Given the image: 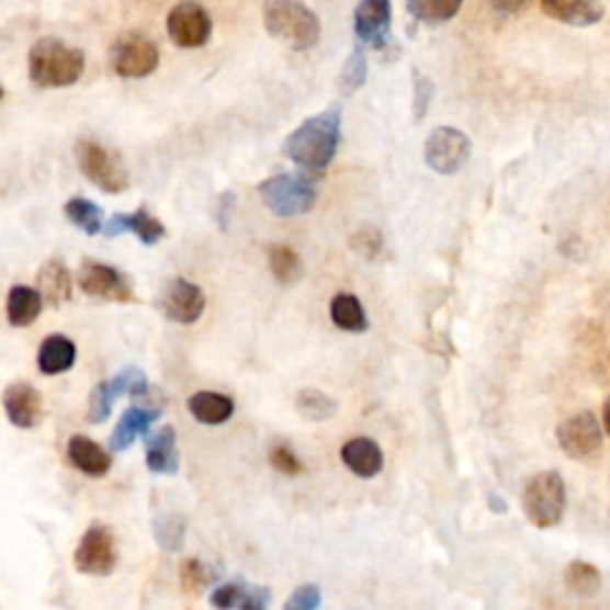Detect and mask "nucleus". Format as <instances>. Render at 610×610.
I'll return each instance as SVG.
<instances>
[{"instance_id": "33", "label": "nucleus", "mask_w": 610, "mask_h": 610, "mask_svg": "<svg viewBox=\"0 0 610 610\" xmlns=\"http://www.w3.org/2000/svg\"><path fill=\"white\" fill-rule=\"evenodd\" d=\"M152 534H156V542L162 551L177 553L184 546L187 522L177 512H165V516H158L156 522H152Z\"/></svg>"}, {"instance_id": "14", "label": "nucleus", "mask_w": 610, "mask_h": 610, "mask_svg": "<svg viewBox=\"0 0 610 610\" xmlns=\"http://www.w3.org/2000/svg\"><path fill=\"white\" fill-rule=\"evenodd\" d=\"M158 308L177 325H193L205 313V294L199 284L177 276L162 289Z\"/></svg>"}, {"instance_id": "29", "label": "nucleus", "mask_w": 610, "mask_h": 610, "mask_svg": "<svg viewBox=\"0 0 610 610\" xmlns=\"http://www.w3.org/2000/svg\"><path fill=\"white\" fill-rule=\"evenodd\" d=\"M563 581L567 591H573L575 596H585V599L596 596L603 587V577L599 573V567L585 561H573L567 565L563 573Z\"/></svg>"}, {"instance_id": "37", "label": "nucleus", "mask_w": 610, "mask_h": 610, "mask_svg": "<svg viewBox=\"0 0 610 610\" xmlns=\"http://www.w3.org/2000/svg\"><path fill=\"white\" fill-rule=\"evenodd\" d=\"M270 465L282 473L286 477H298L305 473V465L301 463V458L291 451V447L286 443H276V447L270 449Z\"/></svg>"}, {"instance_id": "44", "label": "nucleus", "mask_w": 610, "mask_h": 610, "mask_svg": "<svg viewBox=\"0 0 610 610\" xmlns=\"http://www.w3.org/2000/svg\"><path fill=\"white\" fill-rule=\"evenodd\" d=\"M489 506H492L494 510L498 508V512H506V510H508V506H506V504H504V501H501V498H498V496H496V501H494V498H492V504H489Z\"/></svg>"}, {"instance_id": "12", "label": "nucleus", "mask_w": 610, "mask_h": 610, "mask_svg": "<svg viewBox=\"0 0 610 610\" xmlns=\"http://www.w3.org/2000/svg\"><path fill=\"white\" fill-rule=\"evenodd\" d=\"M77 282L84 294L110 301V303H134V286L117 268L105 266L99 260H84L77 272Z\"/></svg>"}, {"instance_id": "11", "label": "nucleus", "mask_w": 610, "mask_h": 610, "mask_svg": "<svg viewBox=\"0 0 610 610\" xmlns=\"http://www.w3.org/2000/svg\"><path fill=\"white\" fill-rule=\"evenodd\" d=\"M470 138L453 127H439L427 136L425 162L437 174H455L470 160Z\"/></svg>"}, {"instance_id": "23", "label": "nucleus", "mask_w": 610, "mask_h": 610, "mask_svg": "<svg viewBox=\"0 0 610 610\" xmlns=\"http://www.w3.org/2000/svg\"><path fill=\"white\" fill-rule=\"evenodd\" d=\"M211 603L215 608H246V610H266L270 606V589L253 587L248 581H229L213 589Z\"/></svg>"}, {"instance_id": "27", "label": "nucleus", "mask_w": 610, "mask_h": 610, "mask_svg": "<svg viewBox=\"0 0 610 610\" xmlns=\"http://www.w3.org/2000/svg\"><path fill=\"white\" fill-rule=\"evenodd\" d=\"M189 413L203 425H225L234 415V400L225 394L199 392L189 398Z\"/></svg>"}, {"instance_id": "7", "label": "nucleus", "mask_w": 610, "mask_h": 610, "mask_svg": "<svg viewBox=\"0 0 610 610\" xmlns=\"http://www.w3.org/2000/svg\"><path fill=\"white\" fill-rule=\"evenodd\" d=\"M158 63L160 50L156 41L138 32L122 34L110 48V67L122 79H144L156 72Z\"/></svg>"}, {"instance_id": "40", "label": "nucleus", "mask_w": 610, "mask_h": 610, "mask_svg": "<svg viewBox=\"0 0 610 610\" xmlns=\"http://www.w3.org/2000/svg\"><path fill=\"white\" fill-rule=\"evenodd\" d=\"M323 603V591L317 585H303L298 587L291 599L284 603L286 610H315Z\"/></svg>"}, {"instance_id": "41", "label": "nucleus", "mask_w": 610, "mask_h": 610, "mask_svg": "<svg viewBox=\"0 0 610 610\" xmlns=\"http://www.w3.org/2000/svg\"><path fill=\"white\" fill-rule=\"evenodd\" d=\"M234 207H237V196H234L231 191H225L219 196V203H217V227L222 231H227L229 229V222H231V215H234Z\"/></svg>"}, {"instance_id": "13", "label": "nucleus", "mask_w": 610, "mask_h": 610, "mask_svg": "<svg viewBox=\"0 0 610 610\" xmlns=\"http://www.w3.org/2000/svg\"><path fill=\"white\" fill-rule=\"evenodd\" d=\"M213 20L196 3H179L168 15V36L179 48H201L211 41Z\"/></svg>"}, {"instance_id": "36", "label": "nucleus", "mask_w": 610, "mask_h": 610, "mask_svg": "<svg viewBox=\"0 0 610 610\" xmlns=\"http://www.w3.org/2000/svg\"><path fill=\"white\" fill-rule=\"evenodd\" d=\"M217 577L219 573H215L211 565L201 563L199 558H187L179 565V585H182L187 594H196L205 587H211Z\"/></svg>"}, {"instance_id": "10", "label": "nucleus", "mask_w": 610, "mask_h": 610, "mask_svg": "<svg viewBox=\"0 0 610 610\" xmlns=\"http://www.w3.org/2000/svg\"><path fill=\"white\" fill-rule=\"evenodd\" d=\"M558 443L573 461H591L603 449V429L594 413H577L558 425Z\"/></svg>"}, {"instance_id": "30", "label": "nucleus", "mask_w": 610, "mask_h": 610, "mask_svg": "<svg viewBox=\"0 0 610 610\" xmlns=\"http://www.w3.org/2000/svg\"><path fill=\"white\" fill-rule=\"evenodd\" d=\"M410 15L422 24L451 22L463 8V0H406Z\"/></svg>"}, {"instance_id": "43", "label": "nucleus", "mask_w": 610, "mask_h": 610, "mask_svg": "<svg viewBox=\"0 0 610 610\" xmlns=\"http://www.w3.org/2000/svg\"><path fill=\"white\" fill-rule=\"evenodd\" d=\"M603 425H606V432L610 434V398L606 400V406H603Z\"/></svg>"}, {"instance_id": "1", "label": "nucleus", "mask_w": 610, "mask_h": 610, "mask_svg": "<svg viewBox=\"0 0 610 610\" xmlns=\"http://www.w3.org/2000/svg\"><path fill=\"white\" fill-rule=\"evenodd\" d=\"M341 142V108L331 105L325 113L305 120L286 136L284 156L305 172H323L335 160Z\"/></svg>"}, {"instance_id": "15", "label": "nucleus", "mask_w": 610, "mask_h": 610, "mask_svg": "<svg viewBox=\"0 0 610 610\" xmlns=\"http://www.w3.org/2000/svg\"><path fill=\"white\" fill-rule=\"evenodd\" d=\"M353 30L360 44L384 50L392 38V0H360Z\"/></svg>"}, {"instance_id": "5", "label": "nucleus", "mask_w": 610, "mask_h": 610, "mask_svg": "<svg viewBox=\"0 0 610 610\" xmlns=\"http://www.w3.org/2000/svg\"><path fill=\"white\" fill-rule=\"evenodd\" d=\"M262 203L276 217L305 215L317 203V191L308 174H276L258 187Z\"/></svg>"}, {"instance_id": "3", "label": "nucleus", "mask_w": 610, "mask_h": 610, "mask_svg": "<svg viewBox=\"0 0 610 610\" xmlns=\"http://www.w3.org/2000/svg\"><path fill=\"white\" fill-rule=\"evenodd\" d=\"M262 24L272 38L282 41L291 50H310L320 41V18L303 0H266Z\"/></svg>"}, {"instance_id": "18", "label": "nucleus", "mask_w": 610, "mask_h": 610, "mask_svg": "<svg viewBox=\"0 0 610 610\" xmlns=\"http://www.w3.org/2000/svg\"><path fill=\"white\" fill-rule=\"evenodd\" d=\"M103 234L108 239H115L120 234H134V237L138 241H144L146 246H156L165 237V225L142 207V211H136L132 215L110 217L103 225Z\"/></svg>"}, {"instance_id": "19", "label": "nucleus", "mask_w": 610, "mask_h": 610, "mask_svg": "<svg viewBox=\"0 0 610 610\" xmlns=\"http://www.w3.org/2000/svg\"><path fill=\"white\" fill-rule=\"evenodd\" d=\"M542 10L546 18L567 26H591L606 15L601 0H542Z\"/></svg>"}, {"instance_id": "38", "label": "nucleus", "mask_w": 610, "mask_h": 610, "mask_svg": "<svg viewBox=\"0 0 610 610\" xmlns=\"http://www.w3.org/2000/svg\"><path fill=\"white\" fill-rule=\"evenodd\" d=\"M434 99V84L432 79L420 75L418 69L413 72V110H415V120H425L429 103Z\"/></svg>"}, {"instance_id": "42", "label": "nucleus", "mask_w": 610, "mask_h": 610, "mask_svg": "<svg viewBox=\"0 0 610 610\" xmlns=\"http://www.w3.org/2000/svg\"><path fill=\"white\" fill-rule=\"evenodd\" d=\"M532 0H489L492 10H496L498 15H522V12L530 8Z\"/></svg>"}, {"instance_id": "45", "label": "nucleus", "mask_w": 610, "mask_h": 610, "mask_svg": "<svg viewBox=\"0 0 610 610\" xmlns=\"http://www.w3.org/2000/svg\"><path fill=\"white\" fill-rule=\"evenodd\" d=\"M0 99H3V87H0Z\"/></svg>"}, {"instance_id": "22", "label": "nucleus", "mask_w": 610, "mask_h": 610, "mask_svg": "<svg viewBox=\"0 0 610 610\" xmlns=\"http://www.w3.org/2000/svg\"><path fill=\"white\" fill-rule=\"evenodd\" d=\"M67 458L79 473H84L87 477H103L113 467V455H110L103 447L91 441L89 437L75 434L67 443Z\"/></svg>"}, {"instance_id": "34", "label": "nucleus", "mask_w": 610, "mask_h": 610, "mask_svg": "<svg viewBox=\"0 0 610 610\" xmlns=\"http://www.w3.org/2000/svg\"><path fill=\"white\" fill-rule=\"evenodd\" d=\"M296 408L303 415L305 420L310 422H323L331 415L337 413V404L335 398L327 396L325 392H317V389H303L296 394Z\"/></svg>"}, {"instance_id": "32", "label": "nucleus", "mask_w": 610, "mask_h": 610, "mask_svg": "<svg viewBox=\"0 0 610 610\" xmlns=\"http://www.w3.org/2000/svg\"><path fill=\"white\" fill-rule=\"evenodd\" d=\"M65 215L67 219L72 222L77 229H81L89 237H95V234L103 231V211L99 205L89 199H72L65 203Z\"/></svg>"}, {"instance_id": "28", "label": "nucleus", "mask_w": 610, "mask_h": 610, "mask_svg": "<svg viewBox=\"0 0 610 610\" xmlns=\"http://www.w3.org/2000/svg\"><path fill=\"white\" fill-rule=\"evenodd\" d=\"M329 315H331V323L343 331H351V335H360V331L368 329V315L363 303H360L353 294H339L331 298Z\"/></svg>"}, {"instance_id": "17", "label": "nucleus", "mask_w": 610, "mask_h": 610, "mask_svg": "<svg viewBox=\"0 0 610 610\" xmlns=\"http://www.w3.org/2000/svg\"><path fill=\"white\" fill-rule=\"evenodd\" d=\"M160 406H132L122 413L120 422L115 425L113 434H110L108 447L113 453H124L134 447L138 437H146L150 425L160 418Z\"/></svg>"}, {"instance_id": "24", "label": "nucleus", "mask_w": 610, "mask_h": 610, "mask_svg": "<svg viewBox=\"0 0 610 610\" xmlns=\"http://www.w3.org/2000/svg\"><path fill=\"white\" fill-rule=\"evenodd\" d=\"M36 289L50 308H60L63 303L72 298V276H69V270L60 258H50L41 266L36 274Z\"/></svg>"}, {"instance_id": "8", "label": "nucleus", "mask_w": 610, "mask_h": 610, "mask_svg": "<svg viewBox=\"0 0 610 610\" xmlns=\"http://www.w3.org/2000/svg\"><path fill=\"white\" fill-rule=\"evenodd\" d=\"M150 386L144 370L134 365L120 370L113 380H103L101 384L93 386L91 398H89V422L101 425L110 418L113 413L115 400L120 396H132V398H144L148 396Z\"/></svg>"}, {"instance_id": "6", "label": "nucleus", "mask_w": 610, "mask_h": 610, "mask_svg": "<svg viewBox=\"0 0 610 610\" xmlns=\"http://www.w3.org/2000/svg\"><path fill=\"white\" fill-rule=\"evenodd\" d=\"M75 156L81 174H84L93 187H99L103 193L117 196V193H122L129 187V177L124 172L120 158L99 142L81 138V142H77L75 146Z\"/></svg>"}, {"instance_id": "21", "label": "nucleus", "mask_w": 610, "mask_h": 610, "mask_svg": "<svg viewBox=\"0 0 610 610\" xmlns=\"http://www.w3.org/2000/svg\"><path fill=\"white\" fill-rule=\"evenodd\" d=\"M341 461L353 475L363 477V479H372L382 473L384 453L377 447V441H372L368 437H355V439L346 441L341 447Z\"/></svg>"}, {"instance_id": "31", "label": "nucleus", "mask_w": 610, "mask_h": 610, "mask_svg": "<svg viewBox=\"0 0 610 610\" xmlns=\"http://www.w3.org/2000/svg\"><path fill=\"white\" fill-rule=\"evenodd\" d=\"M268 262H270V272L274 274V280L286 286L301 282V276L305 272L303 258L291 246H272L268 253Z\"/></svg>"}, {"instance_id": "9", "label": "nucleus", "mask_w": 610, "mask_h": 610, "mask_svg": "<svg viewBox=\"0 0 610 610\" xmlns=\"http://www.w3.org/2000/svg\"><path fill=\"white\" fill-rule=\"evenodd\" d=\"M117 542L113 527L93 524L79 539L75 551V567L81 575L108 577L117 567Z\"/></svg>"}, {"instance_id": "39", "label": "nucleus", "mask_w": 610, "mask_h": 610, "mask_svg": "<svg viewBox=\"0 0 610 610\" xmlns=\"http://www.w3.org/2000/svg\"><path fill=\"white\" fill-rule=\"evenodd\" d=\"M351 246H353L355 253H360V256L368 258V260H374V258L382 253L384 239H382V234L374 229V227H363V229L355 231V237L351 239Z\"/></svg>"}, {"instance_id": "25", "label": "nucleus", "mask_w": 610, "mask_h": 610, "mask_svg": "<svg viewBox=\"0 0 610 610\" xmlns=\"http://www.w3.org/2000/svg\"><path fill=\"white\" fill-rule=\"evenodd\" d=\"M44 296L38 294V289L18 284L10 289L5 301V315L12 327H30L36 317L44 310Z\"/></svg>"}, {"instance_id": "20", "label": "nucleus", "mask_w": 610, "mask_h": 610, "mask_svg": "<svg viewBox=\"0 0 610 610\" xmlns=\"http://www.w3.org/2000/svg\"><path fill=\"white\" fill-rule=\"evenodd\" d=\"M146 465L156 475H177L179 473V451L177 432L172 425L160 427L158 432L146 434Z\"/></svg>"}, {"instance_id": "4", "label": "nucleus", "mask_w": 610, "mask_h": 610, "mask_svg": "<svg viewBox=\"0 0 610 610\" xmlns=\"http://www.w3.org/2000/svg\"><path fill=\"white\" fill-rule=\"evenodd\" d=\"M567 504L565 482L556 470H546V473L534 475L522 492V510L530 524L539 530H551L563 520Z\"/></svg>"}, {"instance_id": "35", "label": "nucleus", "mask_w": 610, "mask_h": 610, "mask_svg": "<svg viewBox=\"0 0 610 610\" xmlns=\"http://www.w3.org/2000/svg\"><path fill=\"white\" fill-rule=\"evenodd\" d=\"M368 79V55L363 46H355L349 55V60L343 63L341 77H339V89L343 95L355 93Z\"/></svg>"}, {"instance_id": "2", "label": "nucleus", "mask_w": 610, "mask_h": 610, "mask_svg": "<svg viewBox=\"0 0 610 610\" xmlns=\"http://www.w3.org/2000/svg\"><path fill=\"white\" fill-rule=\"evenodd\" d=\"M87 58L81 48L55 36L38 38L30 50V79L38 89H67L84 75Z\"/></svg>"}, {"instance_id": "16", "label": "nucleus", "mask_w": 610, "mask_h": 610, "mask_svg": "<svg viewBox=\"0 0 610 610\" xmlns=\"http://www.w3.org/2000/svg\"><path fill=\"white\" fill-rule=\"evenodd\" d=\"M3 410L10 425L20 429H32L44 420V396H41L36 386L26 382H15L3 392Z\"/></svg>"}, {"instance_id": "26", "label": "nucleus", "mask_w": 610, "mask_h": 610, "mask_svg": "<svg viewBox=\"0 0 610 610\" xmlns=\"http://www.w3.org/2000/svg\"><path fill=\"white\" fill-rule=\"evenodd\" d=\"M77 346L63 335L46 337L38 349V370L44 374H63L75 365Z\"/></svg>"}]
</instances>
